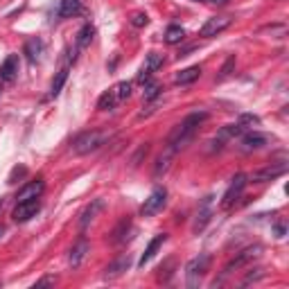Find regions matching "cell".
Masks as SVG:
<instances>
[{
    "label": "cell",
    "mask_w": 289,
    "mask_h": 289,
    "mask_svg": "<svg viewBox=\"0 0 289 289\" xmlns=\"http://www.w3.org/2000/svg\"><path fill=\"white\" fill-rule=\"evenodd\" d=\"M3 233H5V228H3V226H0V237H3Z\"/></svg>",
    "instance_id": "cell-38"
},
{
    "label": "cell",
    "mask_w": 289,
    "mask_h": 289,
    "mask_svg": "<svg viewBox=\"0 0 289 289\" xmlns=\"http://www.w3.org/2000/svg\"><path fill=\"white\" fill-rule=\"evenodd\" d=\"M185 38V30L181 25H169L167 27V32H165V43H169V45H177V43H181Z\"/></svg>",
    "instance_id": "cell-24"
},
{
    "label": "cell",
    "mask_w": 289,
    "mask_h": 289,
    "mask_svg": "<svg viewBox=\"0 0 289 289\" xmlns=\"http://www.w3.org/2000/svg\"><path fill=\"white\" fill-rule=\"evenodd\" d=\"M246 183H248V179H246V174H235L233 177V181H230V185L226 188V192H224V197H222V203L219 206L224 208H230L233 203L240 199V195L244 192V188H246Z\"/></svg>",
    "instance_id": "cell-5"
},
{
    "label": "cell",
    "mask_w": 289,
    "mask_h": 289,
    "mask_svg": "<svg viewBox=\"0 0 289 289\" xmlns=\"http://www.w3.org/2000/svg\"><path fill=\"white\" fill-rule=\"evenodd\" d=\"M156 98H161V84H158V82H147L145 84L143 100L149 102V100H156Z\"/></svg>",
    "instance_id": "cell-30"
},
{
    "label": "cell",
    "mask_w": 289,
    "mask_h": 289,
    "mask_svg": "<svg viewBox=\"0 0 289 289\" xmlns=\"http://www.w3.org/2000/svg\"><path fill=\"white\" fill-rule=\"evenodd\" d=\"M102 208H104V199H93V201H90L88 206L84 208V213L79 215V228L86 230V228H88V224L93 222L95 217H98V213L102 210Z\"/></svg>",
    "instance_id": "cell-14"
},
{
    "label": "cell",
    "mask_w": 289,
    "mask_h": 289,
    "mask_svg": "<svg viewBox=\"0 0 289 289\" xmlns=\"http://www.w3.org/2000/svg\"><path fill=\"white\" fill-rule=\"evenodd\" d=\"M120 104V102L115 100V95H113V90H106L104 95L98 100V109L100 111H111V109H115V106Z\"/></svg>",
    "instance_id": "cell-26"
},
{
    "label": "cell",
    "mask_w": 289,
    "mask_h": 289,
    "mask_svg": "<svg viewBox=\"0 0 289 289\" xmlns=\"http://www.w3.org/2000/svg\"><path fill=\"white\" fill-rule=\"evenodd\" d=\"M237 124H240L244 131H251L253 127H258V124H260V118L253 115V113H242L240 120H237Z\"/></svg>",
    "instance_id": "cell-29"
},
{
    "label": "cell",
    "mask_w": 289,
    "mask_h": 289,
    "mask_svg": "<svg viewBox=\"0 0 289 289\" xmlns=\"http://www.w3.org/2000/svg\"><path fill=\"white\" fill-rule=\"evenodd\" d=\"M66 79H68V68L59 70V72H56V77L52 79V86H50V95H52V98H56V95L61 93V88H64Z\"/></svg>",
    "instance_id": "cell-27"
},
{
    "label": "cell",
    "mask_w": 289,
    "mask_h": 289,
    "mask_svg": "<svg viewBox=\"0 0 289 289\" xmlns=\"http://www.w3.org/2000/svg\"><path fill=\"white\" fill-rule=\"evenodd\" d=\"M165 242H167V235H165V233H158V235L154 237V240H151L149 244H147L145 253H143V256H140V260H138V267H145V264L156 256V251H158V248H161L163 244H165Z\"/></svg>",
    "instance_id": "cell-16"
},
{
    "label": "cell",
    "mask_w": 289,
    "mask_h": 289,
    "mask_svg": "<svg viewBox=\"0 0 289 289\" xmlns=\"http://www.w3.org/2000/svg\"><path fill=\"white\" fill-rule=\"evenodd\" d=\"M86 253H88V242L82 237V240H79L77 244L70 248V256H68V262H70V267L77 269L79 264H82V260L86 258Z\"/></svg>",
    "instance_id": "cell-17"
},
{
    "label": "cell",
    "mask_w": 289,
    "mask_h": 289,
    "mask_svg": "<svg viewBox=\"0 0 289 289\" xmlns=\"http://www.w3.org/2000/svg\"><path fill=\"white\" fill-rule=\"evenodd\" d=\"M199 77H201V68L199 66H190V68H185V70H181L177 75V84H181V86H188V84L197 82Z\"/></svg>",
    "instance_id": "cell-20"
},
{
    "label": "cell",
    "mask_w": 289,
    "mask_h": 289,
    "mask_svg": "<svg viewBox=\"0 0 289 289\" xmlns=\"http://www.w3.org/2000/svg\"><path fill=\"white\" fill-rule=\"evenodd\" d=\"M18 68H21V59L18 54H9L7 59L3 61V66H0V79L3 82H14L16 75H18Z\"/></svg>",
    "instance_id": "cell-12"
},
{
    "label": "cell",
    "mask_w": 289,
    "mask_h": 289,
    "mask_svg": "<svg viewBox=\"0 0 289 289\" xmlns=\"http://www.w3.org/2000/svg\"><path fill=\"white\" fill-rule=\"evenodd\" d=\"M41 50H43V43H41V38H30V41L25 43V54H27V59L32 61H38V56H41Z\"/></svg>",
    "instance_id": "cell-22"
},
{
    "label": "cell",
    "mask_w": 289,
    "mask_h": 289,
    "mask_svg": "<svg viewBox=\"0 0 289 289\" xmlns=\"http://www.w3.org/2000/svg\"><path fill=\"white\" fill-rule=\"evenodd\" d=\"M165 199H167V190L165 188H154L151 190V195L145 199V203L140 206V215H143V217H151V215H156L163 206H165Z\"/></svg>",
    "instance_id": "cell-6"
},
{
    "label": "cell",
    "mask_w": 289,
    "mask_h": 289,
    "mask_svg": "<svg viewBox=\"0 0 289 289\" xmlns=\"http://www.w3.org/2000/svg\"><path fill=\"white\" fill-rule=\"evenodd\" d=\"M233 68H235V56H228V59H226V64L222 66V70H219L217 82H222V79H226V77H228L230 72H233Z\"/></svg>",
    "instance_id": "cell-31"
},
{
    "label": "cell",
    "mask_w": 289,
    "mask_h": 289,
    "mask_svg": "<svg viewBox=\"0 0 289 289\" xmlns=\"http://www.w3.org/2000/svg\"><path fill=\"white\" fill-rule=\"evenodd\" d=\"M79 11H82V3L79 0H61L56 14H59V18H70V16L79 14Z\"/></svg>",
    "instance_id": "cell-18"
},
{
    "label": "cell",
    "mask_w": 289,
    "mask_h": 289,
    "mask_svg": "<svg viewBox=\"0 0 289 289\" xmlns=\"http://www.w3.org/2000/svg\"><path fill=\"white\" fill-rule=\"evenodd\" d=\"M129 267H131V258H129V253H122L120 258H115L113 262L106 267V274H104V278L106 280H113V278H118V276H122L124 271H129Z\"/></svg>",
    "instance_id": "cell-11"
},
{
    "label": "cell",
    "mask_w": 289,
    "mask_h": 289,
    "mask_svg": "<svg viewBox=\"0 0 289 289\" xmlns=\"http://www.w3.org/2000/svg\"><path fill=\"white\" fill-rule=\"evenodd\" d=\"M210 222V208H208V199L203 201L201 210L197 213V219H195V233H199V230L206 228V224Z\"/></svg>",
    "instance_id": "cell-23"
},
{
    "label": "cell",
    "mask_w": 289,
    "mask_h": 289,
    "mask_svg": "<svg viewBox=\"0 0 289 289\" xmlns=\"http://www.w3.org/2000/svg\"><path fill=\"white\" fill-rule=\"evenodd\" d=\"M260 253H262V246H260V244H251V246H246L244 251H240V253H237V256H235V258L230 260V262L224 267V271H222V278H219V280H215V285H217V282H222V280H224L228 274H233V271L242 269V267H244V264H248V262H251V260H256V258L260 256Z\"/></svg>",
    "instance_id": "cell-3"
},
{
    "label": "cell",
    "mask_w": 289,
    "mask_h": 289,
    "mask_svg": "<svg viewBox=\"0 0 289 289\" xmlns=\"http://www.w3.org/2000/svg\"><path fill=\"white\" fill-rule=\"evenodd\" d=\"M109 140V133L106 131H98V129H93V131H86L82 136H77L75 143H72V151L79 156H86V154H93V151H98L102 145Z\"/></svg>",
    "instance_id": "cell-2"
},
{
    "label": "cell",
    "mask_w": 289,
    "mask_h": 289,
    "mask_svg": "<svg viewBox=\"0 0 289 289\" xmlns=\"http://www.w3.org/2000/svg\"><path fill=\"white\" fill-rule=\"evenodd\" d=\"M50 285H54V278L52 276H48V278H41L38 282H34V289H41V287H50Z\"/></svg>",
    "instance_id": "cell-35"
},
{
    "label": "cell",
    "mask_w": 289,
    "mask_h": 289,
    "mask_svg": "<svg viewBox=\"0 0 289 289\" xmlns=\"http://www.w3.org/2000/svg\"><path fill=\"white\" fill-rule=\"evenodd\" d=\"M111 90H113V95H115L118 102H124L129 95H131V82H118Z\"/></svg>",
    "instance_id": "cell-28"
},
{
    "label": "cell",
    "mask_w": 289,
    "mask_h": 289,
    "mask_svg": "<svg viewBox=\"0 0 289 289\" xmlns=\"http://www.w3.org/2000/svg\"><path fill=\"white\" fill-rule=\"evenodd\" d=\"M287 163H278V165H267V167H262V169H256V172L251 174V177H246L248 181H253V183H264V181H274V179H278L282 177V174L287 172Z\"/></svg>",
    "instance_id": "cell-7"
},
{
    "label": "cell",
    "mask_w": 289,
    "mask_h": 289,
    "mask_svg": "<svg viewBox=\"0 0 289 289\" xmlns=\"http://www.w3.org/2000/svg\"><path fill=\"white\" fill-rule=\"evenodd\" d=\"M41 210V203L38 199H27V201H18L14 208V222L23 224V222H30L32 217H36V213Z\"/></svg>",
    "instance_id": "cell-8"
},
{
    "label": "cell",
    "mask_w": 289,
    "mask_h": 289,
    "mask_svg": "<svg viewBox=\"0 0 289 289\" xmlns=\"http://www.w3.org/2000/svg\"><path fill=\"white\" fill-rule=\"evenodd\" d=\"M208 262H210V256H206V253H201V256L192 258L188 264H185V282H188L190 289L199 287V282L203 278V274H206L208 269Z\"/></svg>",
    "instance_id": "cell-4"
},
{
    "label": "cell",
    "mask_w": 289,
    "mask_h": 289,
    "mask_svg": "<svg viewBox=\"0 0 289 289\" xmlns=\"http://www.w3.org/2000/svg\"><path fill=\"white\" fill-rule=\"evenodd\" d=\"M45 190V183L41 179L38 181H30V183H25L23 188L16 192V201H27V199H38V197L43 195Z\"/></svg>",
    "instance_id": "cell-10"
},
{
    "label": "cell",
    "mask_w": 289,
    "mask_h": 289,
    "mask_svg": "<svg viewBox=\"0 0 289 289\" xmlns=\"http://www.w3.org/2000/svg\"><path fill=\"white\" fill-rule=\"evenodd\" d=\"M147 23H149V16H147V14H140V11H138V14L131 16V25L133 27H145Z\"/></svg>",
    "instance_id": "cell-32"
},
{
    "label": "cell",
    "mask_w": 289,
    "mask_h": 289,
    "mask_svg": "<svg viewBox=\"0 0 289 289\" xmlns=\"http://www.w3.org/2000/svg\"><path fill=\"white\" fill-rule=\"evenodd\" d=\"M213 3H217V5H224V3H228V0H213Z\"/></svg>",
    "instance_id": "cell-37"
},
{
    "label": "cell",
    "mask_w": 289,
    "mask_h": 289,
    "mask_svg": "<svg viewBox=\"0 0 289 289\" xmlns=\"http://www.w3.org/2000/svg\"><path fill=\"white\" fill-rule=\"evenodd\" d=\"M147 151H149V143H145V145L138 149V154H136V156L131 158V165H133V167L140 163V158H143V156H147Z\"/></svg>",
    "instance_id": "cell-34"
},
{
    "label": "cell",
    "mask_w": 289,
    "mask_h": 289,
    "mask_svg": "<svg viewBox=\"0 0 289 289\" xmlns=\"http://www.w3.org/2000/svg\"><path fill=\"white\" fill-rule=\"evenodd\" d=\"M129 228H131V219L124 217L122 222L118 224L115 228H113V233H111V242H113V244H120V242L127 240V230Z\"/></svg>",
    "instance_id": "cell-21"
},
{
    "label": "cell",
    "mask_w": 289,
    "mask_h": 289,
    "mask_svg": "<svg viewBox=\"0 0 289 289\" xmlns=\"http://www.w3.org/2000/svg\"><path fill=\"white\" fill-rule=\"evenodd\" d=\"M195 3H203V0H195Z\"/></svg>",
    "instance_id": "cell-39"
},
{
    "label": "cell",
    "mask_w": 289,
    "mask_h": 289,
    "mask_svg": "<svg viewBox=\"0 0 289 289\" xmlns=\"http://www.w3.org/2000/svg\"><path fill=\"white\" fill-rule=\"evenodd\" d=\"M230 23H233L230 16H213V18H208L206 23H203L199 34L201 36H217L219 32H224L226 27H230Z\"/></svg>",
    "instance_id": "cell-9"
},
{
    "label": "cell",
    "mask_w": 289,
    "mask_h": 289,
    "mask_svg": "<svg viewBox=\"0 0 289 289\" xmlns=\"http://www.w3.org/2000/svg\"><path fill=\"white\" fill-rule=\"evenodd\" d=\"M174 156H177V154H174L172 149H167V147H165V151L158 156L156 167H154V177H156V179L161 177V174H165L167 169H169V165H172V161H174Z\"/></svg>",
    "instance_id": "cell-19"
},
{
    "label": "cell",
    "mask_w": 289,
    "mask_h": 289,
    "mask_svg": "<svg viewBox=\"0 0 289 289\" xmlns=\"http://www.w3.org/2000/svg\"><path fill=\"white\" fill-rule=\"evenodd\" d=\"M276 237H285V233H287V226L285 224H276Z\"/></svg>",
    "instance_id": "cell-36"
},
{
    "label": "cell",
    "mask_w": 289,
    "mask_h": 289,
    "mask_svg": "<svg viewBox=\"0 0 289 289\" xmlns=\"http://www.w3.org/2000/svg\"><path fill=\"white\" fill-rule=\"evenodd\" d=\"M93 36H95V27L93 25H84L82 30H79L77 34V48H88L90 41H93Z\"/></svg>",
    "instance_id": "cell-25"
},
{
    "label": "cell",
    "mask_w": 289,
    "mask_h": 289,
    "mask_svg": "<svg viewBox=\"0 0 289 289\" xmlns=\"http://www.w3.org/2000/svg\"><path fill=\"white\" fill-rule=\"evenodd\" d=\"M206 120H208V113H206V111L190 113V115L185 118L183 122H179L177 127L172 129V133L167 136L165 147H167V149H172L174 154H179V151L183 149V147L188 145L192 138H195L197 129H199V127H201V122H206Z\"/></svg>",
    "instance_id": "cell-1"
},
{
    "label": "cell",
    "mask_w": 289,
    "mask_h": 289,
    "mask_svg": "<svg viewBox=\"0 0 289 289\" xmlns=\"http://www.w3.org/2000/svg\"><path fill=\"white\" fill-rule=\"evenodd\" d=\"M27 174V169L23 167V165H16L14 169H11V174H9V183H16V179H21V177H25Z\"/></svg>",
    "instance_id": "cell-33"
},
{
    "label": "cell",
    "mask_w": 289,
    "mask_h": 289,
    "mask_svg": "<svg viewBox=\"0 0 289 289\" xmlns=\"http://www.w3.org/2000/svg\"><path fill=\"white\" fill-rule=\"evenodd\" d=\"M163 66V54H158V52H149L147 54V61H145V66L140 68V75H138V82H147V79L151 77V72H156L158 68Z\"/></svg>",
    "instance_id": "cell-15"
},
{
    "label": "cell",
    "mask_w": 289,
    "mask_h": 289,
    "mask_svg": "<svg viewBox=\"0 0 289 289\" xmlns=\"http://www.w3.org/2000/svg\"><path fill=\"white\" fill-rule=\"evenodd\" d=\"M269 143V138L264 133H260V131H244L242 133V149L244 151H253V149H260V147H264Z\"/></svg>",
    "instance_id": "cell-13"
}]
</instances>
